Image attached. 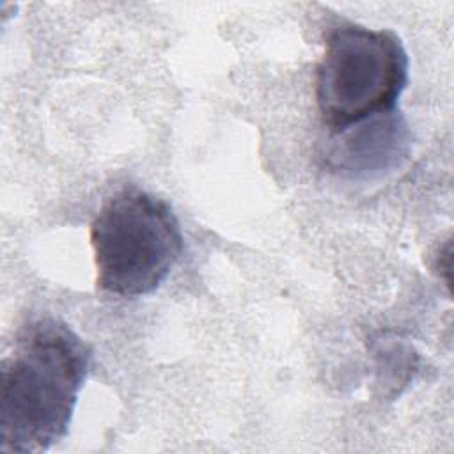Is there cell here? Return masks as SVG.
<instances>
[{"label": "cell", "instance_id": "obj_1", "mask_svg": "<svg viewBox=\"0 0 454 454\" xmlns=\"http://www.w3.org/2000/svg\"><path fill=\"white\" fill-rule=\"evenodd\" d=\"M92 362L90 346L44 316L18 332L0 371V450L43 452L69 429Z\"/></svg>", "mask_w": 454, "mask_h": 454}, {"label": "cell", "instance_id": "obj_2", "mask_svg": "<svg viewBox=\"0 0 454 454\" xmlns=\"http://www.w3.org/2000/svg\"><path fill=\"white\" fill-rule=\"evenodd\" d=\"M96 282L105 293L135 298L153 293L183 254L172 207L138 188L112 195L90 225Z\"/></svg>", "mask_w": 454, "mask_h": 454}, {"label": "cell", "instance_id": "obj_3", "mask_svg": "<svg viewBox=\"0 0 454 454\" xmlns=\"http://www.w3.org/2000/svg\"><path fill=\"white\" fill-rule=\"evenodd\" d=\"M406 83L408 53L394 30L340 23L326 34L316 99L332 133L394 112Z\"/></svg>", "mask_w": 454, "mask_h": 454}, {"label": "cell", "instance_id": "obj_4", "mask_svg": "<svg viewBox=\"0 0 454 454\" xmlns=\"http://www.w3.org/2000/svg\"><path fill=\"white\" fill-rule=\"evenodd\" d=\"M330 160L337 170L367 176L388 170L410 151V131L404 119L394 112L371 117L339 133Z\"/></svg>", "mask_w": 454, "mask_h": 454}]
</instances>
